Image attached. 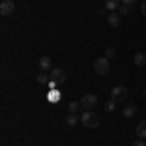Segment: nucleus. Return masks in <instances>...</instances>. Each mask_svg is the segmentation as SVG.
Listing matches in <instances>:
<instances>
[{
  "instance_id": "nucleus-1",
  "label": "nucleus",
  "mask_w": 146,
  "mask_h": 146,
  "mask_svg": "<svg viewBox=\"0 0 146 146\" xmlns=\"http://www.w3.org/2000/svg\"><path fill=\"white\" fill-rule=\"evenodd\" d=\"M80 121H82V125H84L86 129H96V127L100 125V115L96 111H84L82 117H80Z\"/></svg>"
},
{
  "instance_id": "nucleus-2",
  "label": "nucleus",
  "mask_w": 146,
  "mask_h": 146,
  "mask_svg": "<svg viewBox=\"0 0 146 146\" xmlns=\"http://www.w3.org/2000/svg\"><path fill=\"white\" fill-rule=\"evenodd\" d=\"M94 70H96V74H100V76L109 74V58H107V56L96 58V60H94Z\"/></svg>"
},
{
  "instance_id": "nucleus-3",
  "label": "nucleus",
  "mask_w": 146,
  "mask_h": 146,
  "mask_svg": "<svg viewBox=\"0 0 146 146\" xmlns=\"http://www.w3.org/2000/svg\"><path fill=\"white\" fill-rule=\"evenodd\" d=\"M80 105H82V109L92 111V109L98 105V96H96V94H86V96L80 100Z\"/></svg>"
},
{
  "instance_id": "nucleus-4",
  "label": "nucleus",
  "mask_w": 146,
  "mask_h": 146,
  "mask_svg": "<svg viewBox=\"0 0 146 146\" xmlns=\"http://www.w3.org/2000/svg\"><path fill=\"white\" fill-rule=\"evenodd\" d=\"M127 96H129V90H127L125 86H115L111 90V100H115V101L127 100Z\"/></svg>"
},
{
  "instance_id": "nucleus-5",
  "label": "nucleus",
  "mask_w": 146,
  "mask_h": 146,
  "mask_svg": "<svg viewBox=\"0 0 146 146\" xmlns=\"http://www.w3.org/2000/svg\"><path fill=\"white\" fill-rule=\"evenodd\" d=\"M51 78H53V82H56V84H64V82H66V72H64L62 68H53V70H51Z\"/></svg>"
},
{
  "instance_id": "nucleus-6",
  "label": "nucleus",
  "mask_w": 146,
  "mask_h": 146,
  "mask_svg": "<svg viewBox=\"0 0 146 146\" xmlns=\"http://www.w3.org/2000/svg\"><path fill=\"white\" fill-rule=\"evenodd\" d=\"M14 10H16V4L12 0H2V4H0V14L2 16H12Z\"/></svg>"
},
{
  "instance_id": "nucleus-7",
  "label": "nucleus",
  "mask_w": 146,
  "mask_h": 146,
  "mask_svg": "<svg viewBox=\"0 0 146 146\" xmlns=\"http://www.w3.org/2000/svg\"><path fill=\"white\" fill-rule=\"evenodd\" d=\"M39 68H41V72H51L53 70V60L49 56H41L39 58Z\"/></svg>"
},
{
  "instance_id": "nucleus-8",
  "label": "nucleus",
  "mask_w": 146,
  "mask_h": 146,
  "mask_svg": "<svg viewBox=\"0 0 146 146\" xmlns=\"http://www.w3.org/2000/svg\"><path fill=\"white\" fill-rule=\"evenodd\" d=\"M136 111H138V107L133 105V103H131V105H125V107H123V117H125V119H131V117H135V115H136Z\"/></svg>"
},
{
  "instance_id": "nucleus-9",
  "label": "nucleus",
  "mask_w": 146,
  "mask_h": 146,
  "mask_svg": "<svg viewBox=\"0 0 146 146\" xmlns=\"http://www.w3.org/2000/svg\"><path fill=\"white\" fill-rule=\"evenodd\" d=\"M107 22H109L111 27H119V25H121V16H119L117 12H111V14L107 16Z\"/></svg>"
},
{
  "instance_id": "nucleus-10",
  "label": "nucleus",
  "mask_w": 146,
  "mask_h": 146,
  "mask_svg": "<svg viewBox=\"0 0 146 146\" xmlns=\"http://www.w3.org/2000/svg\"><path fill=\"white\" fill-rule=\"evenodd\" d=\"M136 136L146 140V121H140V123L136 125Z\"/></svg>"
},
{
  "instance_id": "nucleus-11",
  "label": "nucleus",
  "mask_w": 146,
  "mask_h": 146,
  "mask_svg": "<svg viewBox=\"0 0 146 146\" xmlns=\"http://www.w3.org/2000/svg\"><path fill=\"white\" fill-rule=\"evenodd\" d=\"M103 4H105V8H107V10L115 12V10H119V6H121V0H103Z\"/></svg>"
},
{
  "instance_id": "nucleus-12",
  "label": "nucleus",
  "mask_w": 146,
  "mask_h": 146,
  "mask_svg": "<svg viewBox=\"0 0 146 146\" xmlns=\"http://www.w3.org/2000/svg\"><path fill=\"white\" fill-rule=\"evenodd\" d=\"M80 119L78 117H76V115H72V113H68L66 115V119H64V125H66V127H74V125L78 123Z\"/></svg>"
},
{
  "instance_id": "nucleus-13",
  "label": "nucleus",
  "mask_w": 146,
  "mask_h": 146,
  "mask_svg": "<svg viewBox=\"0 0 146 146\" xmlns=\"http://www.w3.org/2000/svg\"><path fill=\"white\" fill-rule=\"evenodd\" d=\"M135 64L136 66H144L146 64V55L144 53H136L135 55Z\"/></svg>"
},
{
  "instance_id": "nucleus-14",
  "label": "nucleus",
  "mask_w": 146,
  "mask_h": 146,
  "mask_svg": "<svg viewBox=\"0 0 146 146\" xmlns=\"http://www.w3.org/2000/svg\"><path fill=\"white\" fill-rule=\"evenodd\" d=\"M80 107H82V105H80V101H70V103H68V113L76 115V113L80 111Z\"/></svg>"
},
{
  "instance_id": "nucleus-15",
  "label": "nucleus",
  "mask_w": 146,
  "mask_h": 146,
  "mask_svg": "<svg viewBox=\"0 0 146 146\" xmlns=\"http://www.w3.org/2000/svg\"><path fill=\"white\" fill-rule=\"evenodd\" d=\"M133 10V4H121L119 6V12H121V16H127L129 12Z\"/></svg>"
},
{
  "instance_id": "nucleus-16",
  "label": "nucleus",
  "mask_w": 146,
  "mask_h": 146,
  "mask_svg": "<svg viewBox=\"0 0 146 146\" xmlns=\"http://www.w3.org/2000/svg\"><path fill=\"white\" fill-rule=\"evenodd\" d=\"M115 107H117V101L115 100H109L107 103H105V111H113Z\"/></svg>"
},
{
  "instance_id": "nucleus-17",
  "label": "nucleus",
  "mask_w": 146,
  "mask_h": 146,
  "mask_svg": "<svg viewBox=\"0 0 146 146\" xmlns=\"http://www.w3.org/2000/svg\"><path fill=\"white\" fill-rule=\"evenodd\" d=\"M105 56H107V58L115 56V49H113V47H107V49H105Z\"/></svg>"
},
{
  "instance_id": "nucleus-18",
  "label": "nucleus",
  "mask_w": 146,
  "mask_h": 146,
  "mask_svg": "<svg viewBox=\"0 0 146 146\" xmlns=\"http://www.w3.org/2000/svg\"><path fill=\"white\" fill-rule=\"evenodd\" d=\"M37 82H39V84H47V74L45 72H41V74L37 76Z\"/></svg>"
},
{
  "instance_id": "nucleus-19",
  "label": "nucleus",
  "mask_w": 146,
  "mask_h": 146,
  "mask_svg": "<svg viewBox=\"0 0 146 146\" xmlns=\"http://www.w3.org/2000/svg\"><path fill=\"white\" fill-rule=\"evenodd\" d=\"M133 146H146V142L142 140V138H138V140H135V142H133Z\"/></svg>"
},
{
  "instance_id": "nucleus-20",
  "label": "nucleus",
  "mask_w": 146,
  "mask_h": 146,
  "mask_svg": "<svg viewBox=\"0 0 146 146\" xmlns=\"http://www.w3.org/2000/svg\"><path fill=\"white\" fill-rule=\"evenodd\" d=\"M49 100H60V94H55V92H51V96H49Z\"/></svg>"
},
{
  "instance_id": "nucleus-21",
  "label": "nucleus",
  "mask_w": 146,
  "mask_h": 146,
  "mask_svg": "<svg viewBox=\"0 0 146 146\" xmlns=\"http://www.w3.org/2000/svg\"><path fill=\"white\" fill-rule=\"evenodd\" d=\"M140 12H142V16H146V0L140 4Z\"/></svg>"
},
{
  "instance_id": "nucleus-22",
  "label": "nucleus",
  "mask_w": 146,
  "mask_h": 146,
  "mask_svg": "<svg viewBox=\"0 0 146 146\" xmlns=\"http://www.w3.org/2000/svg\"><path fill=\"white\" fill-rule=\"evenodd\" d=\"M135 2H138V0H121V4H135Z\"/></svg>"
},
{
  "instance_id": "nucleus-23",
  "label": "nucleus",
  "mask_w": 146,
  "mask_h": 146,
  "mask_svg": "<svg viewBox=\"0 0 146 146\" xmlns=\"http://www.w3.org/2000/svg\"><path fill=\"white\" fill-rule=\"evenodd\" d=\"M56 146H62V144H56Z\"/></svg>"
}]
</instances>
